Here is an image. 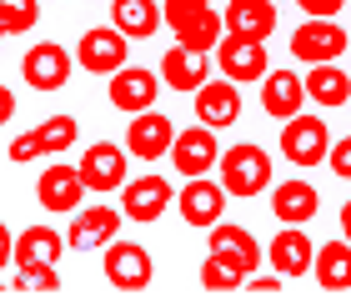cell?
Instances as JSON below:
<instances>
[{
	"label": "cell",
	"mask_w": 351,
	"mask_h": 301,
	"mask_svg": "<svg viewBox=\"0 0 351 301\" xmlns=\"http://www.w3.org/2000/svg\"><path fill=\"white\" fill-rule=\"evenodd\" d=\"M40 25V0H0V36H25Z\"/></svg>",
	"instance_id": "29"
},
{
	"label": "cell",
	"mask_w": 351,
	"mask_h": 301,
	"mask_svg": "<svg viewBox=\"0 0 351 301\" xmlns=\"http://www.w3.org/2000/svg\"><path fill=\"white\" fill-rule=\"evenodd\" d=\"M201 287H206V291H241V287H246V272H236L231 261H221L216 251H206V261H201Z\"/></svg>",
	"instance_id": "30"
},
{
	"label": "cell",
	"mask_w": 351,
	"mask_h": 301,
	"mask_svg": "<svg viewBox=\"0 0 351 301\" xmlns=\"http://www.w3.org/2000/svg\"><path fill=\"white\" fill-rule=\"evenodd\" d=\"M75 141H81V121L71 110H60V116H45L36 131H21L10 141V161L25 166V161H40V156H66Z\"/></svg>",
	"instance_id": "5"
},
{
	"label": "cell",
	"mask_w": 351,
	"mask_h": 301,
	"mask_svg": "<svg viewBox=\"0 0 351 301\" xmlns=\"http://www.w3.org/2000/svg\"><path fill=\"white\" fill-rule=\"evenodd\" d=\"M71 66H75V56H71L60 40H40V45H30V51H25L21 75H25L30 91H66Z\"/></svg>",
	"instance_id": "17"
},
{
	"label": "cell",
	"mask_w": 351,
	"mask_h": 301,
	"mask_svg": "<svg viewBox=\"0 0 351 301\" xmlns=\"http://www.w3.org/2000/svg\"><path fill=\"white\" fill-rule=\"evenodd\" d=\"M296 10H306V15H341L346 0H296Z\"/></svg>",
	"instance_id": "34"
},
{
	"label": "cell",
	"mask_w": 351,
	"mask_h": 301,
	"mask_svg": "<svg viewBox=\"0 0 351 301\" xmlns=\"http://www.w3.org/2000/svg\"><path fill=\"white\" fill-rule=\"evenodd\" d=\"M306 101L337 110L351 101V71L341 60H322V66H306Z\"/></svg>",
	"instance_id": "25"
},
{
	"label": "cell",
	"mask_w": 351,
	"mask_h": 301,
	"mask_svg": "<svg viewBox=\"0 0 351 301\" xmlns=\"http://www.w3.org/2000/svg\"><path fill=\"white\" fill-rule=\"evenodd\" d=\"M311 276L322 291H351V241H322L316 246V261H311Z\"/></svg>",
	"instance_id": "27"
},
{
	"label": "cell",
	"mask_w": 351,
	"mask_h": 301,
	"mask_svg": "<svg viewBox=\"0 0 351 301\" xmlns=\"http://www.w3.org/2000/svg\"><path fill=\"white\" fill-rule=\"evenodd\" d=\"M316 206H322V191H316L306 176H286V181L271 186V216H276L281 226H311Z\"/></svg>",
	"instance_id": "22"
},
{
	"label": "cell",
	"mask_w": 351,
	"mask_h": 301,
	"mask_svg": "<svg viewBox=\"0 0 351 301\" xmlns=\"http://www.w3.org/2000/svg\"><path fill=\"white\" fill-rule=\"evenodd\" d=\"M216 71L236 86H261V75L271 71V56H266V40H241V36H221L216 45Z\"/></svg>",
	"instance_id": "11"
},
{
	"label": "cell",
	"mask_w": 351,
	"mask_h": 301,
	"mask_svg": "<svg viewBox=\"0 0 351 301\" xmlns=\"http://www.w3.org/2000/svg\"><path fill=\"white\" fill-rule=\"evenodd\" d=\"M221 161V141L211 125H191V131H176L171 141V171H181V176H211Z\"/></svg>",
	"instance_id": "16"
},
{
	"label": "cell",
	"mask_w": 351,
	"mask_h": 301,
	"mask_svg": "<svg viewBox=\"0 0 351 301\" xmlns=\"http://www.w3.org/2000/svg\"><path fill=\"white\" fill-rule=\"evenodd\" d=\"M110 81V106L116 110H125V116H136V110H151L156 106V96H161V71H151V66H121L116 75H106Z\"/></svg>",
	"instance_id": "18"
},
{
	"label": "cell",
	"mask_w": 351,
	"mask_h": 301,
	"mask_svg": "<svg viewBox=\"0 0 351 301\" xmlns=\"http://www.w3.org/2000/svg\"><path fill=\"white\" fill-rule=\"evenodd\" d=\"M121 221L125 211L116 206L110 211V201H95V206H81V211H71V251H106L110 241L121 236Z\"/></svg>",
	"instance_id": "14"
},
{
	"label": "cell",
	"mask_w": 351,
	"mask_h": 301,
	"mask_svg": "<svg viewBox=\"0 0 351 301\" xmlns=\"http://www.w3.org/2000/svg\"><path fill=\"white\" fill-rule=\"evenodd\" d=\"M191 106H196V121L211 125V131H231L236 121H241V86L226 81V75H211L196 96H191Z\"/></svg>",
	"instance_id": "19"
},
{
	"label": "cell",
	"mask_w": 351,
	"mask_h": 301,
	"mask_svg": "<svg viewBox=\"0 0 351 301\" xmlns=\"http://www.w3.org/2000/svg\"><path fill=\"white\" fill-rule=\"evenodd\" d=\"M66 5H71V0H66Z\"/></svg>",
	"instance_id": "40"
},
{
	"label": "cell",
	"mask_w": 351,
	"mask_h": 301,
	"mask_svg": "<svg viewBox=\"0 0 351 301\" xmlns=\"http://www.w3.org/2000/svg\"><path fill=\"white\" fill-rule=\"evenodd\" d=\"M226 21V36H241V40H271L276 36V0H231L221 10Z\"/></svg>",
	"instance_id": "24"
},
{
	"label": "cell",
	"mask_w": 351,
	"mask_h": 301,
	"mask_svg": "<svg viewBox=\"0 0 351 301\" xmlns=\"http://www.w3.org/2000/svg\"><path fill=\"white\" fill-rule=\"evenodd\" d=\"M110 25L131 40H151L166 25V10H161V0H116L110 5Z\"/></svg>",
	"instance_id": "26"
},
{
	"label": "cell",
	"mask_w": 351,
	"mask_h": 301,
	"mask_svg": "<svg viewBox=\"0 0 351 301\" xmlns=\"http://www.w3.org/2000/svg\"><path fill=\"white\" fill-rule=\"evenodd\" d=\"M66 246H71V241H66L56 226H25V231H15V266H36V261L60 266Z\"/></svg>",
	"instance_id": "28"
},
{
	"label": "cell",
	"mask_w": 351,
	"mask_h": 301,
	"mask_svg": "<svg viewBox=\"0 0 351 301\" xmlns=\"http://www.w3.org/2000/svg\"><path fill=\"white\" fill-rule=\"evenodd\" d=\"M75 166H81L90 196H110L131 181V151H125V141H90Z\"/></svg>",
	"instance_id": "6"
},
{
	"label": "cell",
	"mask_w": 351,
	"mask_h": 301,
	"mask_svg": "<svg viewBox=\"0 0 351 301\" xmlns=\"http://www.w3.org/2000/svg\"><path fill=\"white\" fill-rule=\"evenodd\" d=\"M226 201H231V191L221 186V176H186V186L176 191V211H181L186 226L211 231L226 216Z\"/></svg>",
	"instance_id": "9"
},
{
	"label": "cell",
	"mask_w": 351,
	"mask_h": 301,
	"mask_svg": "<svg viewBox=\"0 0 351 301\" xmlns=\"http://www.w3.org/2000/svg\"><path fill=\"white\" fill-rule=\"evenodd\" d=\"M75 66L86 75H116L121 66H131V36H121L116 25H90L75 40Z\"/></svg>",
	"instance_id": "8"
},
{
	"label": "cell",
	"mask_w": 351,
	"mask_h": 301,
	"mask_svg": "<svg viewBox=\"0 0 351 301\" xmlns=\"http://www.w3.org/2000/svg\"><path fill=\"white\" fill-rule=\"evenodd\" d=\"M106 281L116 291H146L151 287V276H156V261H151V251L141 246V241H110L106 246Z\"/></svg>",
	"instance_id": "12"
},
{
	"label": "cell",
	"mask_w": 351,
	"mask_h": 301,
	"mask_svg": "<svg viewBox=\"0 0 351 301\" xmlns=\"http://www.w3.org/2000/svg\"><path fill=\"white\" fill-rule=\"evenodd\" d=\"M216 176L236 201H251V196L271 191V156H266V146H256V141H231V146H221Z\"/></svg>",
	"instance_id": "1"
},
{
	"label": "cell",
	"mask_w": 351,
	"mask_h": 301,
	"mask_svg": "<svg viewBox=\"0 0 351 301\" xmlns=\"http://www.w3.org/2000/svg\"><path fill=\"white\" fill-rule=\"evenodd\" d=\"M166 10V30L176 36V45H191V51H216L221 36H226V21L211 0H161Z\"/></svg>",
	"instance_id": "2"
},
{
	"label": "cell",
	"mask_w": 351,
	"mask_h": 301,
	"mask_svg": "<svg viewBox=\"0 0 351 301\" xmlns=\"http://www.w3.org/2000/svg\"><path fill=\"white\" fill-rule=\"evenodd\" d=\"M171 206H176V186H171L166 171H146V176H131L121 186V211H125V221H136V226L161 221Z\"/></svg>",
	"instance_id": "7"
},
{
	"label": "cell",
	"mask_w": 351,
	"mask_h": 301,
	"mask_svg": "<svg viewBox=\"0 0 351 301\" xmlns=\"http://www.w3.org/2000/svg\"><path fill=\"white\" fill-rule=\"evenodd\" d=\"M90 196V186L81 176V166H71V161H51L36 176V201H40V211H60V216H71V211H81Z\"/></svg>",
	"instance_id": "10"
},
{
	"label": "cell",
	"mask_w": 351,
	"mask_h": 301,
	"mask_svg": "<svg viewBox=\"0 0 351 301\" xmlns=\"http://www.w3.org/2000/svg\"><path fill=\"white\" fill-rule=\"evenodd\" d=\"M161 81L166 91H181V96H196V91L211 81L216 71V56L211 51H191V45H171V51H161Z\"/></svg>",
	"instance_id": "15"
},
{
	"label": "cell",
	"mask_w": 351,
	"mask_h": 301,
	"mask_svg": "<svg viewBox=\"0 0 351 301\" xmlns=\"http://www.w3.org/2000/svg\"><path fill=\"white\" fill-rule=\"evenodd\" d=\"M291 60L296 66H322V60H341L351 51V36L337 15H306L296 30H291Z\"/></svg>",
	"instance_id": "3"
},
{
	"label": "cell",
	"mask_w": 351,
	"mask_h": 301,
	"mask_svg": "<svg viewBox=\"0 0 351 301\" xmlns=\"http://www.w3.org/2000/svg\"><path fill=\"white\" fill-rule=\"evenodd\" d=\"M10 121H15V91L0 86V125H10Z\"/></svg>",
	"instance_id": "36"
},
{
	"label": "cell",
	"mask_w": 351,
	"mask_h": 301,
	"mask_svg": "<svg viewBox=\"0 0 351 301\" xmlns=\"http://www.w3.org/2000/svg\"><path fill=\"white\" fill-rule=\"evenodd\" d=\"M171 141H176V121L166 116V110H136L131 125H125V151L136 156V161L156 166L161 156H171Z\"/></svg>",
	"instance_id": "13"
},
{
	"label": "cell",
	"mask_w": 351,
	"mask_h": 301,
	"mask_svg": "<svg viewBox=\"0 0 351 301\" xmlns=\"http://www.w3.org/2000/svg\"><path fill=\"white\" fill-rule=\"evenodd\" d=\"M0 291H10V287H5V281H0Z\"/></svg>",
	"instance_id": "38"
},
{
	"label": "cell",
	"mask_w": 351,
	"mask_h": 301,
	"mask_svg": "<svg viewBox=\"0 0 351 301\" xmlns=\"http://www.w3.org/2000/svg\"><path fill=\"white\" fill-rule=\"evenodd\" d=\"M0 40H5V36H0Z\"/></svg>",
	"instance_id": "39"
},
{
	"label": "cell",
	"mask_w": 351,
	"mask_h": 301,
	"mask_svg": "<svg viewBox=\"0 0 351 301\" xmlns=\"http://www.w3.org/2000/svg\"><path fill=\"white\" fill-rule=\"evenodd\" d=\"M341 236L351 241V201H341Z\"/></svg>",
	"instance_id": "37"
},
{
	"label": "cell",
	"mask_w": 351,
	"mask_h": 301,
	"mask_svg": "<svg viewBox=\"0 0 351 301\" xmlns=\"http://www.w3.org/2000/svg\"><path fill=\"white\" fill-rule=\"evenodd\" d=\"M261 110L271 121H291L306 110V75L281 66V71H266L261 75Z\"/></svg>",
	"instance_id": "21"
},
{
	"label": "cell",
	"mask_w": 351,
	"mask_h": 301,
	"mask_svg": "<svg viewBox=\"0 0 351 301\" xmlns=\"http://www.w3.org/2000/svg\"><path fill=\"white\" fill-rule=\"evenodd\" d=\"M206 251H216L221 261H231L236 272H246V276L256 272L261 256H266V246L256 241V236H251L246 226H236V221H226V216H221L216 226L206 231Z\"/></svg>",
	"instance_id": "20"
},
{
	"label": "cell",
	"mask_w": 351,
	"mask_h": 301,
	"mask_svg": "<svg viewBox=\"0 0 351 301\" xmlns=\"http://www.w3.org/2000/svg\"><path fill=\"white\" fill-rule=\"evenodd\" d=\"M15 291H60V266L36 261V266H15Z\"/></svg>",
	"instance_id": "31"
},
{
	"label": "cell",
	"mask_w": 351,
	"mask_h": 301,
	"mask_svg": "<svg viewBox=\"0 0 351 301\" xmlns=\"http://www.w3.org/2000/svg\"><path fill=\"white\" fill-rule=\"evenodd\" d=\"M326 171H331V176H341V181H351V131L331 141V151H326Z\"/></svg>",
	"instance_id": "32"
},
{
	"label": "cell",
	"mask_w": 351,
	"mask_h": 301,
	"mask_svg": "<svg viewBox=\"0 0 351 301\" xmlns=\"http://www.w3.org/2000/svg\"><path fill=\"white\" fill-rule=\"evenodd\" d=\"M276 146L281 156L291 161L296 171H316V166H326V151H331V125L322 116H291V121H281V136H276Z\"/></svg>",
	"instance_id": "4"
},
{
	"label": "cell",
	"mask_w": 351,
	"mask_h": 301,
	"mask_svg": "<svg viewBox=\"0 0 351 301\" xmlns=\"http://www.w3.org/2000/svg\"><path fill=\"white\" fill-rule=\"evenodd\" d=\"M5 266H15V231L0 221V272H5Z\"/></svg>",
	"instance_id": "35"
},
{
	"label": "cell",
	"mask_w": 351,
	"mask_h": 301,
	"mask_svg": "<svg viewBox=\"0 0 351 301\" xmlns=\"http://www.w3.org/2000/svg\"><path fill=\"white\" fill-rule=\"evenodd\" d=\"M281 281H286L281 272H271V276H261V272H251L241 291H251V296H276V291H281Z\"/></svg>",
	"instance_id": "33"
},
{
	"label": "cell",
	"mask_w": 351,
	"mask_h": 301,
	"mask_svg": "<svg viewBox=\"0 0 351 301\" xmlns=\"http://www.w3.org/2000/svg\"><path fill=\"white\" fill-rule=\"evenodd\" d=\"M266 256H271V272H281L286 281H291V276H311V261H316L311 231L306 226H281L276 236H271Z\"/></svg>",
	"instance_id": "23"
}]
</instances>
